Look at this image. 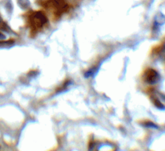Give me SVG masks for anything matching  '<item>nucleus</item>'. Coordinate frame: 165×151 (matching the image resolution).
<instances>
[{"instance_id":"nucleus-1","label":"nucleus","mask_w":165,"mask_h":151,"mask_svg":"<svg viewBox=\"0 0 165 151\" xmlns=\"http://www.w3.org/2000/svg\"><path fill=\"white\" fill-rule=\"evenodd\" d=\"M47 22V19L45 15L40 11L33 13L31 16V23L34 28H38L42 27Z\"/></svg>"},{"instance_id":"nucleus-2","label":"nucleus","mask_w":165,"mask_h":151,"mask_svg":"<svg viewBox=\"0 0 165 151\" xmlns=\"http://www.w3.org/2000/svg\"><path fill=\"white\" fill-rule=\"evenodd\" d=\"M164 46H165V45H164Z\"/></svg>"}]
</instances>
